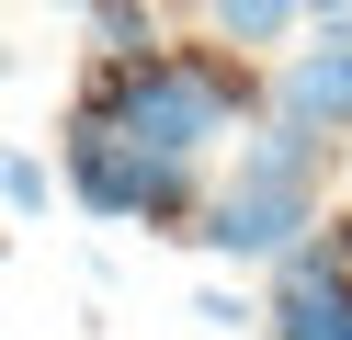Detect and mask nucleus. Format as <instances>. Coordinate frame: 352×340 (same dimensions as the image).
I'll use <instances>...</instances> for the list:
<instances>
[{
	"label": "nucleus",
	"instance_id": "f257e3e1",
	"mask_svg": "<svg viewBox=\"0 0 352 340\" xmlns=\"http://www.w3.org/2000/svg\"><path fill=\"white\" fill-rule=\"evenodd\" d=\"M261 102H273V80H261L239 45H125V57H102L91 80L69 91V125L137 136V148H160V159H205L216 136H239Z\"/></svg>",
	"mask_w": 352,
	"mask_h": 340
},
{
	"label": "nucleus",
	"instance_id": "f03ea898",
	"mask_svg": "<svg viewBox=\"0 0 352 340\" xmlns=\"http://www.w3.org/2000/svg\"><path fill=\"white\" fill-rule=\"evenodd\" d=\"M57 193L102 227H148V238H193L205 216V181L193 159H160L137 136H102V125H69V159H57Z\"/></svg>",
	"mask_w": 352,
	"mask_h": 340
},
{
	"label": "nucleus",
	"instance_id": "7ed1b4c3",
	"mask_svg": "<svg viewBox=\"0 0 352 340\" xmlns=\"http://www.w3.org/2000/svg\"><path fill=\"white\" fill-rule=\"evenodd\" d=\"M307 227H318V181H296V170H239L228 193H205L193 238H205L216 261H284Z\"/></svg>",
	"mask_w": 352,
	"mask_h": 340
},
{
	"label": "nucleus",
	"instance_id": "20e7f679",
	"mask_svg": "<svg viewBox=\"0 0 352 340\" xmlns=\"http://www.w3.org/2000/svg\"><path fill=\"white\" fill-rule=\"evenodd\" d=\"M273 113H296L318 136H352V34L341 23H318V45H296L273 68Z\"/></svg>",
	"mask_w": 352,
	"mask_h": 340
},
{
	"label": "nucleus",
	"instance_id": "39448f33",
	"mask_svg": "<svg viewBox=\"0 0 352 340\" xmlns=\"http://www.w3.org/2000/svg\"><path fill=\"white\" fill-rule=\"evenodd\" d=\"M261 340H352V272H318L284 249L273 261V306H261Z\"/></svg>",
	"mask_w": 352,
	"mask_h": 340
},
{
	"label": "nucleus",
	"instance_id": "423d86ee",
	"mask_svg": "<svg viewBox=\"0 0 352 340\" xmlns=\"http://www.w3.org/2000/svg\"><path fill=\"white\" fill-rule=\"evenodd\" d=\"M205 23H216V45L261 57V45H284V34L307 23V0H205Z\"/></svg>",
	"mask_w": 352,
	"mask_h": 340
},
{
	"label": "nucleus",
	"instance_id": "0eeeda50",
	"mask_svg": "<svg viewBox=\"0 0 352 340\" xmlns=\"http://www.w3.org/2000/svg\"><path fill=\"white\" fill-rule=\"evenodd\" d=\"M80 23H91V45H102V57H125V45H160V12H148V0H91Z\"/></svg>",
	"mask_w": 352,
	"mask_h": 340
},
{
	"label": "nucleus",
	"instance_id": "6e6552de",
	"mask_svg": "<svg viewBox=\"0 0 352 340\" xmlns=\"http://www.w3.org/2000/svg\"><path fill=\"white\" fill-rule=\"evenodd\" d=\"M0 204H12V216H46V204H57V170L23 159V148H0Z\"/></svg>",
	"mask_w": 352,
	"mask_h": 340
},
{
	"label": "nucleus",
	"instance_id": "1a4fd4ad",
	"mask_svg": "<svg viewBox=\"0 0 352 340\" xmlns=\"http://www.w3.org/2000/svg\"><path fill=\"white\" fill-rule=\"evenodd\" d=\"M193 317H205V329H250V295H228V284H205V295H193Z\"/></svg>",
	"mask_w": 352,
	"mask_h": 340
},
{
	"label": "nucleus",
	"instance_id": "9d476101",
	"mask_svg": "<svg viewBox=\"0 0 352 340\" xmlns=\"http://www.w3.org/2000/svg\"><path fill=\"white\" fill-rule=\"evenodd\" d=\"M341 12H352V0H307V23H341Z\"/></svg>",
	"mask_w": 352,
	"mask_h": 340
},
{
	"label": "nucleus",
	"instance_id": "9b49d317",
	"mask_svg": "<svg viewBox=\"0 0 352 340\" xmlns=\"http://www.w3.org/2000/svg\"><path fill=\"white\" fill-rule=\"evenodd\" d=\"M0 80H12V45H0Z\"/></svg>",
	"mask_w": 352,
	"mask_h": 340
},
{
	"label": "nucleus",
	"instance_id": "f8f14e48",
	"mask_svg": "<svg viewBox=\"0 0 352 340\" xmlns=\"http://www.w3.org/2000/svg\"><path fill=\"white\" fill-rule=\"evenodd\" d=\"M57 12H91V0H57Z\"/></svg>",
	"mask_w": 352,
	"mask_h": 340
},
{
	"label": "nucleus",
	"instance_id": "ddd939ff",
	"mask_svg": "<svg viewBox=\"0 0 352 340\" xmlns=\"http://www.w3.org/2000/svg\"><path fill=\"white\" fill-rule=\"evenodd\" d=\"M341 34H352V12H341Z\"/></svg>",
	"mask_w": 352,
	"mask_h": 340
}]
</instances>
